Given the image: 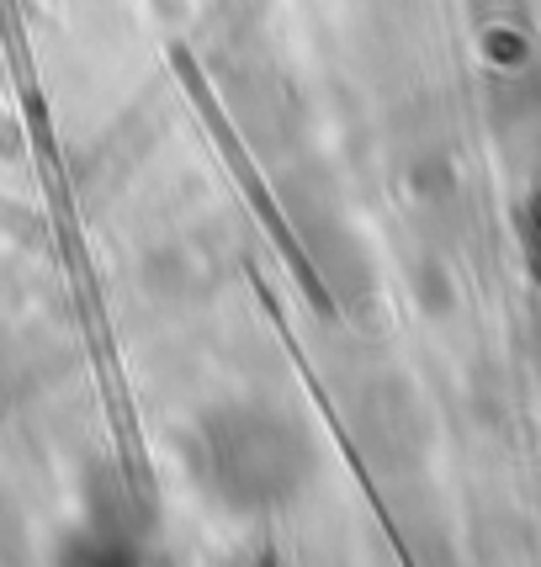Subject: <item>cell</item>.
<instances>
[{
  "label": "cell",
  "mask_w": 541,
  "mask_h": 567,
  "mask_svg": "<svg viewBox=\"0 0 541 567\" xmlns=\"http://www.w3.org/2000/svg\"><path fill=\"white\" fill-rule=\"evenodd\" d=\"M308 441L293 420L266 409H223L202 424V467L207 483L239 509L282 504L308 477Z\"/></svg>",
  "instance_id": "cell-1"
}]
</instances>
